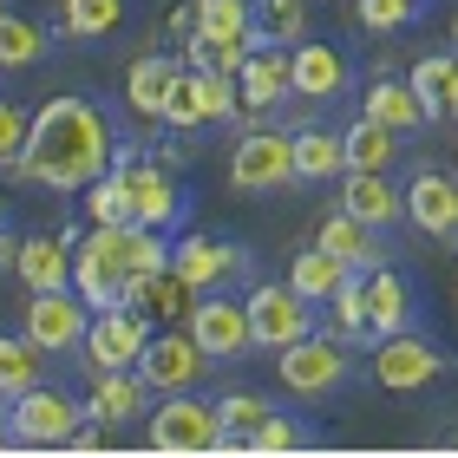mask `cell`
<instances>
[{
  "instance_id": "6da1fadb",
  "label": "cell",
  "mask_w": 458,
  "mask_h": 458,
  "mask_svg": "<svg viewBox=\"0 0 458 458\" xmlns=\"http://www.w3.org/2000/svg\"><path fill=\"white\" fill-rule=\"evenodd\" d=\"M118 157V124L92 98H47L33 112L27 131V171L39 191L59 197H86V183H98Z\"/></svg>"
},
{
  "instance_id": "7a4b0ae2",
  "label": "cell",
  "mask_w": 458,
  "mask_h": 458,
  "mask_svg": "<svg viewBox=\"0 0 458 458\" xmlns=\"http://www.w3.org/2000/svg\"><path fill=\"white\" fill-rule=\"evenodd\" d=\"M112 171L124 177V197H131V223H151V229H177L183 223V183L164 157H151L144 144H124L118 138V157Z\"/></svg>"
},
{
  "instance_id": "3957f363",
  "label": "cell",
  "mask_w": 458,
  "mask_h": 458,
  "mask_svg": "<svg viewBox=\"0 0 458 458\" xmlns=\"http://www.w3.org/2000/svg\"><path fill=\"white\" fill-rule=\"evenodd\" d=\"M151 452L164 458H203V452H223V420H216V400L203 393H164L151 406Z\"/></svg>"
},
{
  "instance_id": "277c9868",
  "label": "cell",
  "mask_w": 458,
  "mask_h": 458,
  "mask_svg": "<svg viewBox=\"0 0 458 458\" xmlns=\"http://www.w3.org/2000/svg\"><path fill=\"white\" fill-rule=\"evenodd\" d=\"M7 426H13V445L27 452H53V445H72L79 426H86V400H72L66 386L39 380L33 393H20L7 406Z\"/></svg>"
},
{
  "instance_id": "5b68a950",
  "label": "cell",
  "mask_w": 458,
  "mask_h": 458,
  "mask_svg": "<svg viewBox=\"0 0 458 458\" xmlns=\"http://www.w3.org/2000/svg\"><path fill=\"white\" fill-rule=\"evenodd\" d=\"M229 183H236L242 197L288 191V183H295V131H276L268 118H256L236 138V151H229Z\"/></svg>"
},
{
  "instance_id": "8992f818",
  "label": "cell",
  "mask_w": 458,
  "mask_h": 458,
  "mask_svg": "<svg viewBox=\"0 0 458 458\" xmlns=\"http://www.w3.org/2000/svg\"><path fill=\"white\" fill-rule=\"evenodd\" d=\"M242 301H249V335H256V353H282V347H295L301 335H315V327H321V308L308 301L295 282H256Z\"/></svg>"
},
{
  "instance_id": "52a82bcc",
  "label": "cell",
  "mask_w": 458,
  "mask_h": 458,
  "mask_svg": "<svg viewBox=\"0 0 458 458\" xmlns=\"http://www.w3.org/2000/svg\"><path fill=\"white\" fill-rule=\"evenodd\" d=\"M276 373H282V386L295 393V400H327V393L347 386L353 353H347V341L327 335V327H315V335H301L295 347L276 353Z\"/></svg>"
},
{
  "instance_id": "ba28073f",
  "label": "cell",
  "mask_w": 458,
  "mask_h": 458,
  "mask_svg": "<svg viewBox=\"0 0 458 458\" xmlns=\"http://www.w3.org/2000/svg\"><path fill=\"white\" fill-rule=\"evenodd\" d=\"M86 327H92V308H86L79 288H39V295H27V308H20V335H33L53 360H72V353L86 347Z\"/></svg>"
},
{
  "instance_id": "9c48e42d",
  "label": "cell",
  "mask_w": 458,
  "mask_h": 458,
  "mask_svg": "<svg viewBox=\"0 0 458 458\" xmlns=\"http://www.w3.org/2000/svg\"><path fill=\"white\" fill-rule=\"evenodd\" d=\"M210 367L216 360L197 347V335H191V327H171V321L151 335V347H144V360H138V373L157 386V400H164V393H197L203 380H210Z\"/></svg>"
},
{
  "instance_id": "30bf717a",
  "label": "cell",
  "mask_w": 458,
  "mask_h": 458,
  "mask_svg": "<svg viewBox=\"0 0 458 458\" xmlns=\"http://www.w3.org/2000/svg\"><path fill=\"white\" fill-rule=\"evenodd\" d=\"M183 327L197 335V347L210 353L216 367H229V360H242V353H256V335H249V301L242 295H197V308L183 315Z\"/></svg>"
},
{
  "instance_id": "8fae6325",
  "label": "cell",
  "mask_w": 458,
  "mask_h": 458,
  "mask_svg": "<svg viewBox=\"0 0 458 458\" xmlns=\"http://www.w3.org/2000/svg\"><path fill=\"white\" fill-rule=\"evenodd\" d=\"M151 315L144 308H92V327H86V347H79V360L92 373L98 367H138L144 347H151Z\"/></svg>"
},
{
  "instance_id": "7c38bea8",
  "label": "cell",
  "mask_w": 458,
  "mask_h": 458,
  "mask_svg": "<svg viewBox=\"0 0 458 458\" xmlns=\"http://www.w3.org/2000/svg\"><path fill=\"white\" fill-rule=\"evenodd\" d=\"M171 268L183 282L197 288V295H223V288H236L249 276V249L242 242H216V236H177L171 242Z\"/></svg>"
},
{
  "instance_id": "4fadbf2b",
  "label": "cell",
  "mask_w": 458,
  "mask_h": 458,
  "mask_svg": "<svg viewBox=\"0 0 458 458\" xmlns=\"http://www.w3.org/2000/svg\"><path fill=\"white\" fill-rule=\"evenodd\" d=\"M367 367H373V380H380L386 393H420V386H432L445 373V353L432 347L426 335H412V327H406V335H380V341H373V360Z\"/></svg>"
},
{
  "instance_id": "5bb4252c",
  "label": "cell",
  "mask_w": 458,
  "mask_h": 458,
  "mask_svg": "<svg viewBox=\"0 0 458 458\" xmlns=\"http://www.w3.org/2000/svg\"><path fill=\"white\" fill-rule=\"evenodd\" d=\"M151 406H157V386L138 367H98L92 386H86V420L112 426V432L131 426V420H151Z\"/></svg>"
},
{
  "instance_id": "9a60e30c",
  "label": "cell",
  "mask_w": 458,
  "mask_h": 458,
  "mask_svg": "<svg viewBox=\"0 0 458 458\" xmlns=\"http://www.w3.org/2000/svg\"><path fill=\"white\" fill-rule=\"evenodd\" d=\"M288 66H295V98H308V106H335V98H347L353 86V59L335 47V39H315L308 33L301 47H288Z\"/></svg>"
},
{
  "instance_id": "2e32d148",
  "label": "cell",
  "mask_w": 458,
  "mask_h": 458,
  "mask_svg": "<svg viewBox=\"0 0 458 458\" xmlns=\"http://www.w3.org/2000/svg\"><path fill=\"white\" fill-rule=\"evenodd\" d=\"M236 86H242V118H268V112H282L288 98H295V66H288V47H262V53H249V59H242V72H236Z\"/></svg>"
},
{
  "instance_id": "e0dca14e",
  "label": "cell",
  "mask_w": 458,
  "mask_h": 458,
  "mask_svg": "<svg viewBox=\"0 0 458 458\" xmlns=\"http://www.w3.org/2000/svg\"><path fill=\"white\" fill-rule=\"evenodd\" d=\"M72 229H39V236H20V256H13V276L27 295H39V288H72Z\"/></svg>"
},
{
  "instance_id": "ac0fdd59",
  "label": "cell",
  "mask_w": 458,
  "mask_h": 458,
  "mask_svg": "<svg viewBox=\"0 0 458 458\" xmlns=\"http://www.w3.org/2000/svg\"><path fill=\"white\" fill-rule=\"evenodd\" d=\"M406 216L426 229V236H439V242H458V177L452 171H412L406 183Z\"/></svg>"
},
{
  "instance_id": "d6986e66",
  "label": "cell",
  "mask_w": 458,
  "mask_h": 458,
  "mask_svg": "<svg viewBox=\"0 0 458 458\" xmlns=\"http://www.w3.org/2000/svg\"><path fill=\"white\" fill-rule=\"evenodd\" d=\"M341 210L373 229H393L406 216V191L393 183V171H341Z\"/></svg>"
},
{
  "instance_id": "ffe728a7",
  "label": "cell",
  "mask_w": 458,
  "mask_h": 458,
  "mask_svg": "<svg viewBox=\"0 0 458 458\" xmlns=\"http://www.w3.org/2000/svg\"><path fill=\"white\" fill-rule=\"evenodd\" d=\"M124 308H144L151 321H183L197 308V288L164 262V268H151V276H124Z\"/></svg>"
},
{
  "instance_id": "44dd1931",
  "label": "cell",
  "mask_w": 458,
  "mask_h": 458,
  "mask_svg": "<svg viewBox=\"0 0 458 458\" xmlns=\"http://www.w3.org/2000/svg\"><path fill=\"white\" fill-rule=\"evenodd\" d=\"M367 327H373V341H380V335H406V327H412V282L393 262H380L367 276Z\"/></svg>"
},
{
  "instance_id": "7402d4cb",
  "label": "cell",
  "mask_w": 458,
  "mask_h": 458,
  "mask_svg": "<svg viewBox=\"0 0 458 458\" xmlns=\"http://www.w3.org/2000/svg\"><path fill=\"white\" fill-rule=\"evenodd\" d=\"M177 72H183L177 53H138L131 72H124V98H131V112L151 118V124H164V98H171V79Z\"/></svg>"
},
{
  "instance_id": "603a6c76",
  "label": "cell",
  "mask_w": 458,
  "mask_h": 458,
  "mask_svg": "<svg viewBox=\"0 0 458 458\" xmlns=\"http://www.w3.org/2000/svg\"><path fill=\"white\" fill-rule=\"evenodd\" d=\"M315 242H321V249H335V256H341L347 268H360V276H373V268L386 262V249H380V229H373V223H360V216H347V210L321 216Z\"/></svg>"
},
{
  "instance_id": "cb8c5ba5",
  "label": "cell",
  "mask_w": 458,
  "mask_h": 458,
  "mask_svg": "<svg viewBox=\"0 0 458 458\" xmlns=\"http://www.w3.org/2000/svg\"><path fill=\"white\" fill-rule=\"evenodd\" d=\"M360 112H367V118H380V124H393L400 138H412V131H426V124H432L426 98L412 92V79H373Z\"/></svg>"
},
{
  "instance_id": "d4e9b609",
  "label": "cell",
  "mask_w": 458,
  "mask_h": 458,
  "mask_svg": "<svg viewBox=\"0 0 458 458\" xmlns=\"http://www.w3.org/2000/svg\"><path fill=\"white\" fill-rule=\"evenodd\" d=\"M347 171V138L327 124H301L295 131V183H341Z\"/></svg>"
},
{
  "instance_id": "484cf974",
  "label": "cell",
  "mask_w": 458,
  "mask_h": 458,
  "mask_svg": "<svg viewBox=\"0 0 458 458\" xmlns=\"http://www.w3.org/2000/svg\"><path fill=\"white\" fill-rule=\"evenodd\" d=\"M249 7H256L249 53H262V47H301V39L315 33V20H308V0H249Z\"/></svg>"
},
{
  "instance_id": "4316f807",
  "label": "cell",
  "mask_w": 458,
  "mask_h": 458,
  "mask_svg": "<svg viewBox=\"0 0 458 458\" xmlns=\"http://www.w3.org/2000/svg\"><path fill=\"white\" fill-rule=\"evenodd\" d=\"M47 367H53V353L33 335H0V400L13 406L20 393H33L39 380H47Z\"/></svg>"
},
{
  "instance_id": "83f0119b",
  "label": "cell",
  "mask_w": 458,
  "mask_h": 458,
  "mask_svg": "<svg viewBox=\"0 0 458 458\" xmlns=\"http://www.w3.org/2000/svg\"><path fill=\"white\" fill-rule=\"evenodd\" d=\"M53 53V33L27 20L20 7H0V72H33Z\"/></svg>"
},
{
  "instance_id": "f1b7e54d",
  "label": "cell",
  "mask_w": 458,
  "mask_h": 458,
  "mask_svg": "<svg viewBox=\"0 0 458 458\" xmlns=\"http://www.w3.org/2000/svg\"><path fill=\"white\" fill-rule=\"evenodd\" d=\"M341 138H347V171H393V164H400V144H406L393 124L367 118V112L353 118Z\"/></svg>"
},
{
  "instance_id": "f546056e",
  "label": "cell",
  "mask_w": 458,
  "mask_h": 458,
  "mask_svg": "<svg viewBox=\"0 0 458 458\" xmlns=\"http://www.w3.org/2000/svg\"><path fill=\"white\" fill-rule=\"evenodd\" d=\"M327 335L347 341V347H373V327H367V276L353 268V276L327 295Z\"/></svg>"
},
{
  "instance_id": "4dcf8cb0",
  "label": "cell",
  "mask_w": 458,
  "mask_h": 458,
  "mask_svg": "<svg viewBox=\"0 0 458 458\" xmlns=\"http://www.w3.org/2000/svg\"><path fill=\"white\" fill-rule=\"evenodd\" d=\"M347 276H353V268L335 256V249H321V242H308L301 256L288 262V282H295V288H301V295L315 301V308H327V295H335V288H341Z\"/></svg>"
},
{
  "instance_id": "1f68e13d",
  "label": "cell",
  "mask_w": 458,
  "mask_h": 458,
  "mask_svg": "<svg viewBox=\"0 0 458 458\" xmlns=\"http://www.w3.org/2000/svg\"><path fill=\"white\" fill-rule=\"evenodd\" d=\"M124 27V0H59V33L92 47V39H112Z\"/></svg>"
},
{
  "instance_id": "d6a6232c",
  "label": "cell",
  "mask_w": 458,
  "mask_h": 458,
  "mask_svg": "<svg viewBox=\"0 0 458 458\" xmlns=\"http://www.w3.org/2000/svg\"><path fill=\"white\" fill-rule=\"evenodd\" d=\"M268 406L262 393H223L216 400V420H223V452H249V439H256V426L268 420Z\"/></svg>"
},
{
  "instance_id": "836d02e7",
  "label": "cell",
  "mask_w": 458,
  "mask_h": 458,
  "mask_svg": "<svg viewBox=\"0 0 458 458\" xmlns=\"http://www.w3.org/2000/svg\"><path fill=\"white\" fill-rule=\"evenodd\" d=\"M412 92L426 98V112H432V118H445L452 92H458V47H452V53H426L420 66H412Z\"/></svg>"
},
{
  "instance_id": "e575fe53",
  "label": "cell",
  "mask_w": 458,
  "mask_h": 458,
  "mask_svg": "<svg viewBox=\"0 0 458 458\" xmlns=\"http://www.w3.org/2000/svg\"><path fill=\"white\" fill-rule=\"evenodd\" d=\"M197 124H210V106H203V72L183 66L171 79V98H164V131H197Z\"/></svg>"
},
{
  "instance_id": "d590c367",
  "label": "cell",
  "mask_w": 458,
  "mask_h": 458,
  "mask_svg": "<svg viewBox=\"0 0 458 458\" xmlns=\"http://www.w3.org/2000/svg\"><path fill=\"white\" fill-rule=\"evenodd\" d=\"M191 7H197V33L242 39L249 47V27H256V7H249V0H191Z\"/></svg>"
},
{
  "instance_id": "8d00e7d4",
  "label": "cell",
  "mask_w": 458,
  "mask_h": 458,
  "mask_svg": "<svg viewBox=\"0 0 458 458\" xmlns=\"http://www.w3.org/2000/svg\"><path fill=\"white\" fill-rule=\"evenodd\" d=\"M86 223H131V197H124V177L118 171L86 183Z\"/></svg>"
},
{
  "instance_id": "74e56055",
  "label": "cell",
  "mask_w": 458,
  "mask_h": 458,
  "mask_svg": "<svg viewBox=\"0 0 458 458\" xmlns=\"http://www.w3.org/2000/svg\"><path fill=\"white\" fill-rule=\"evenodd\" d=\"M426 0H353V13H360L367 33H406L412 20H420Z\"/></svg>"
},
{
  "instance_id": "f35d334b",
  "label": "cell",
  "mask_w": 458,
  "mask_h": 458,
  "mask_svg": "<svg viewBox=\"0 0 458 458\" xmlns=\"http://www.w3.org/2000/svg\"><path fill=\"white\" fill-rule=\"evenodd\" d=\"M203 106H210V124L242 118V86H236V72H203Z\"/></svg>"
},
{
  "instance_id": "ab89813d",
  "label": "cell",
  "mask_w": 458,
  "mask_h": 458,
  "mask_svg": "<svg viewBox=\"0 0 458 458\" xmlns=\"http://www.w3.org/2000/svg\"><path fill=\"white\" fill-rule=\"evenodd\" d=\"M27 131H33V112L20 98H0V164L27 151Z\"/></svg>"
},
{
  "instance_id": "60d3db41",
  "label": "cell",
  "mask_w": 458,
  "mask_h": 458,
  "mask_svg": "<svg viewBox=\"0 0 458 458\" xmlns=\"http://www.w3.org/2000/svg\"><path fill=\"white\" fill-rule=\"evenodd\" d=\"M301 445V426L295 420H288V412L276 406V412H268V420L256 426V439H249V452H295Z\"/></svg>"
},
{
  "instance_id": "b9f144b4",
  "label": "cell",
  "mask_w": 458,
  "mask_h": 458,
  "mask_svg": "<svg viewBox=\"0 0 458 458\" xmlns=\"http://www.w3.org/2000/svg\"><path fill=\"white\" fill-rule=\"evenodd\" d=\"M164 164H171V171H183V164H191V144H183V131L164 138Z\"/></svg>"
},
{
  "instance_id": "7bdbcfd3",
  "label": "cell",
  "mask_w": 458,
  "mask_h": 458,
  "mask_svg": "<svg viewBox=\"0 0 458 458\" xmlns=\"http://www.w3.org/2000/svg\"><path fill=\"white\" fill-rule=\"evenodd\" d=\"M191 33H197V7H177V13H171V39L183 47V39H191Z\"/></svg>"
},
{
  "instance_id": "ee69618b",
  "label": "cell",
  "mask_w": 458,
  "mask_h": 458,
  "mask_svg": "<svg viewBox=\"0 0 458 458\" xmlns=\"http://www.w3.org/2000/svg\"><path fill=\"white\" fill-rule=\"evenodd\" d=\"M13 256H20V236L7 229V216H0V276H7V268H13Z\"/></svg>"
},
{
  "instance_id": "f6af8a7d",
  "label": "cell",
  "mask_w": 458,
  "mask_h": 458,
  "mask_svg": "<svg viewBox=\"0 0 458 458\" xmlns=\"http://www.w3.org/2000/svg\"><path fill=\"white\" fill-rule=\"evenodd\" d=\"M0 445H13V426H7V400H0Z\"/></svg>"
},
{
  "instance_id": "bcb514c9",
  "label": "cell",
  "mask_w": 458,
  "mask_h": 458,
  "mask_svg": "<svg viewBox=\"0 0 458 458\" xmlns=\"http://www.w3.org/2000/svg\"><path fill=\"white\" fill-rule=\"evenodd\" d=\"M445 118H458V92H452V106H445Z\"/></svg>"
},
{
  "instance_id": "7dc6e473",
  "label": "cell",
  "mask_w": 458,
  "mask_h": 458,
  "mask_svg": "<svg viewBox=\"0 0 458 458\" xmlns=\"http://www.w3.org/2000/svg\"><path fill=\"white\" fill-rule=\"evenodd\" d=\"M452 47H458V13H452Z\"/></svg>"
},
{
  "instance_id": "c3c4849f",
  "label": "cell",
  "mask_w": 458,
  "mask_h": 458,
  "mask_svg": "<svg viewBox=\"0 0 458 458\" xmlns=\"http://www.w3.org/2000/svg\"><path fill=\"white\" fill-rule=\"evenodd\" d=\"M0 7H7V0H0Z\"/></svg>"
}]
</instances>
